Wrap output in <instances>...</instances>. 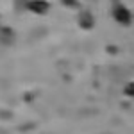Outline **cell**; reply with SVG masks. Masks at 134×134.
<instances>
[{
    "instance_id": "6da1fadb",
    "label": "cell",
    "mask_w": 134,
    "mask_h": 134,
    "mask_svg": "<svg viewBox=\"0 0 134 134\" xmlns=\"http://www.w3.org/2000/svg\"><path fill=\"white\" fill-rule=\"evenodd\" d=\"M113 16L118 23H124V25H129V23H131V11L127 9V7H124V5H120V4L114 5Z\"/></svg>"
},
{
    "instance_id": "7a4b0ae2",
    "label": "cell",
    "mask_w": 134,
    "mask_h": 134,
    "mask_svg": "<svg viewBox=\"0 0 134 134\" xmlns=\"http://www.w3.org/2000/svg\"><path fill=\"white\" fill-rule=\"evenodd\" d=\"M25 9L32 11L36 14H45L48 11V2L47 0H27L25 2Z\"/></svg>"
},
{
    "instance_id": "3957f363",
    "label": "cell",
    "mask_w": 134,
    "mask_h": 134,
    "mask_svg": "<svg viewBox=\"0 0 134 134\" xmlns=\"http://www.w3.org/2000/svg\"><path fill=\"white\" fill-rule=\"evenodd\" d=\"M79 25L84 27V29H91V27H93V16H91L90 11L81 13V16H79Z\"/></svg>"
},
{
    "instance_id": "277c9868",
    "label": "cell",
    "mask_w": 134,
    "mask_h": 134,
    "mask_svg": "<svg viewBox=\"0 0 134 134\" xmlns=\"http://www.w3.org/2000/svg\"><path fill=\"white\" fill-rule=\"evenodd\" d=\"M14 40V32L7 29V27H4V29H0V43H4V45H9L13 43Z\"/></svg>"
},
{
    "instance_id": "5b68a950",
    "label": "cell",
    "mask_w": 134,
    "mask_h": 134,
    "mask_svg": "<svg viewBox=\"0 0 134 134\" xmlns=\"http://www.w3.org/2000/svg\"><path fill=\"white\" fill-rule=\"evenodd\" d=\"M125 93H127V95H131V97H134V82H131L127 88H125Z\"/></svg>"
},
{
    "instance_id": "8992f818",
    "label": "cell",
    "mask_w": 134,
    "mask_h": 134,
    "mask_svg": "<svg viewBox=\"0 0 134 134\" xmlns=\"http://www.w3.org/2000/svg\"><path fill=\"white\" fill-rule=\"evenodd\" d=\"M63 4L68 5V7H75L77 5V0H63Z\"/></svg>"
}]
</instances>
